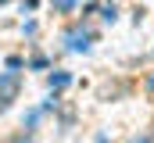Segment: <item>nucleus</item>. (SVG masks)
<instances>
[{"mask_svg":"<svg viewBox=\"0 0 154 143\" xmlns=\"http://www.w3.org/2000/svg\"><path fill=\"white\" fill-rule=\"evenodd\" d=\"M18 90V75L11 72V75H0V111L7 107V100H11V93Z\"/></svg>","mask_w":154,"mask_h":143,"instance_id":"1","label":"nucleus"},{"mask_svg":"<svg viewBox=\"0 0 154 143\" xmlns=\"http://www.w3.org/2000/svg\"><path fill=\"white\" fill-rule=\"evenodd\" d=\"M68 47H72V50H86V47H90V32H72L68 36Z\"/></svg>","mask_w":154,"mask_h":143,"instance_id":"2","label":"nucleus"},{"mask_svg":"<svg viewBox=\"0 0 154 143\" xmlns=\"http://www.w3.org/2000/svg\"><path fill=\"white\" fill-rule=\"evenodd\" d=\"M68 82H72V75H65V72L50 75V90H61V86H68Z\"/></svg>","mask_w":154,"mask_h":143,"instance_id":"3","label":"nucleus"}]
</instances>
